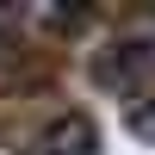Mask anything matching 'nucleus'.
Instances as JSON below:
<instances>
[{
    "label": "nucleus",
    "instance_id": "3",
    "mask_svg": "<svg viewBox=\"0 0 155 155\" xmlns=\"http://www.w3.org/2000/svg\"><path fill=\"white\" fill-rule=\"evenodd\" d=\"M130 124H137V137H155V93L130 106Z\"/></svg>",
    "mask_w": 155,
    "mask_h": 155
},
{
    "label": "nucleus",
    "instance_id": "2",
    "mask_svg": "<svg viewBox=\"0 0 155 155\" xmlns=\"http://www.w3.org/2000/svg\"><path fill=\"white\" fill-rule=\"evenodd\" d=\"M44 149H50V155H93V124H87V118L56 124V130L44 137Z\"/></svg>",
    "mask_w": 155,
    "mask_h": 155
},
{
    "label": "nucleus",
    "instance_id": "1",
    "mask_svg": "<svg viewBox=\"0 0 155 155\" xmlns=\"http://www.w3.org/2000/svg\"><path fill=\"white\" fill-rule=\"evenodd\" d=\"M155 68V44L149 37H124V44H112L106 56H99V87H118V93H137L143 87V74Z\"/></svg>",
    "mask_w": 155,
    "mask_h": 155
}]
</instances>
